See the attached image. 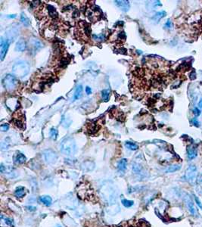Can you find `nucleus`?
<instances>
[{
    "label": "nucleus",
    "mask_w": 202,
    "mask_h": 227,
    "mask_svg": "<svg viewBox=\"0 0 202 227\" xmlns=\"http://www.w3.org/2000/svg\"><path fill=\"white\" fill-rule=\"evenodd\" d=\"M30 64L25 61H19L16 62L12 67L13 75L16 77L22 78L25 77L30 72Z\"/></svg>",
    "instance_id": "nucleus-1"
},
{
    "label": "nucleus",
    "mask_w": 202,
    "mask_h": 227,
    "mask_svg": "<svg viewBox=\"0 0 202 227\" xmlns=\"http://www.w3.org/2000/svg\"><path fill=\"white\" fill-rule=\"evenodd\" d=\"M60 149L63 154L66 155H73L76 152L75 141L71 137H67L64 139L61 143Z\"/></svg>",
    "instance_id": "nucleus-2"
},
{
    "label": "nucleus",
    "mask_w": 202,
    "mask_h": 227,
    "mask_svg": "<svg viewBox=\"0 0 202 227\" xmlns=\"http://www.w3.org/2000/svg\"><path fill=\"white\" fill-rule=\"evenodd\" d=\"M2 85L7 91L12 92L15 90L18 86V81L14 75L8 74L2 80Z\"/></svg>",
    "instance_id": "nucleus-3"
},
{
    "label": "nucleus",
    "mask_w": 202,
    "mask_h": 227,
    "mask_svg": "<svg viewBox=\"0 0 202 227\" xmlns=\"http://www.w3.org/2000/svg\"><path fill=\"white\" fill-rule=\"evenodd\" d=\"M184 180L188 182V183H194L197 179V169L195 165H189L185 170V174L183 176Z\"/></svg>",
    "instance_id": "nucleus-4"
},
{
    "label": "nucleus",
    "mask_w": 202,
    "mask_h": 227,
    "mask_svg": "<svg viewBox=\"0 0 202 227\" xmlns=\"http://www.w3.org/2000/svg\"><path fill=\"white\" fill-rule=\"evenodd\" d=\"M183 201L185 202V205H186V207L188 211H189V213L193 216H197L198 215L197 210L195 207V206H194V201H193L191 195L189 194H188V193H185L183 195Z\"/></svg>",
    "instance_id": "nucleus-5"
},
{
    "label": "nucleus",
    "mask_w": 202,
    "mask_h": 227,
    "mask_svg": "<svg viewBox=\"0 0 202 227\" xmlns=\"http://www.w3.org/2000/svg\"><path fill=\"white\" fill-rule=\"evenodd\" d=\"M44 159L48 164H54L58 160V155L55 152L51 150V149H47V150L43 152Z\"/></svg>",
    "instance_id": "nucleus-6"
},
{
    "label": "nucleus",
    "mask_w": 202,
    "mask_h": 227,
    "mask_svg": "<svg viewBox=\"0 0 202 227\" xmlns=\"http://www.w3.org/2000/svg\"><path fill=\"white\" fill-rule=\"evenodd\" d=\"M10 42L8 39H5L4 40L3 38L1 37V50H0V58H1V61H3L5 58V55H6L7 52H8V48H9Z\"/></svg>",
    "instance_id": "nucleus-7"
},
{
    "label": "nucleus",
    "mask_w": 202,
    "mask_h": 227,
    "mask_svg": "<svg viewBox=\"0 0 202 227\" xmlns=\"http://www.w3.org/2000/svg\"><path fill=\"white\" fill-rule=\"evenodd\" d=\"M197 151L194 146H189L187 147V157L189 160H193L197 157Z\"/></svg>",
    "instance_id": "nucleus-8"
},
{
    "label": "nucleus",
    "mask_w": 202,
    "mask_h": 227,
    "mask_svg": "<svg viewBox=\"0 0 202 227\" xmlns=\"http://www.w3.org/2000/svg\"><path fill=\"white\" fill-rule=\"evenodd\" d=\"M27 42L24 39H18L17 42H16L15 45V50L18 51V52H24L27 49Z\"/></svg>",
    "instance_id": "nucleus-9"
},
{
    "label": "nucleus",
    "mask_w": 202,
    "mask_h": 227,
    "mask_svg": "<svg viewBox=\"0 0 202 227\" xmlns=\"http://www.w3.org/2000/svg\"><path fill=\"white\" fill-rule=\"evenodd\" d=\"M115 3L123 11H127L130 9V2L128 1H115Z\"/></svg>",
    "instance_id": "nucleus-10"
},
{
    "label": "nucleus",
    "mask_w": 202,
    "mask_h": 227,
    "mask_svg": "<svg viewBox=\"0 0 202 227\" xmlns=\"http://www.w3.org/2000/svg\"><path fill=\"white\" fill-rule=\"evenodd\" d=\"M26 161H27V158H26L25 155H24V154L18 152V153L15 155V158H14V163H15L16 164H23L25 163Z\"/></svg>",
    "instance_id": "nucleus-11"
},
{
    "label": "nucleus",
    "mask_w": 202,
    "mask_h": 227,
    "mask_svg": "<svg viewBox=\"0 0 202 227\" xmlns=\"http://www.w3.org/2000/svg\"><path fill=\"white\" fill-rule=\"evenodd\" d=\"M30 45H31V46H32V47H33V49H34L35 51L39 50V49H41V48L42 47V42H41L39 40V39H35V38H33V39H30Z\"/></svg>",
    "instance_id": "nucleus-12"
},
{
    "label": "nucleus",
    "mask_w": 202,
    "mask_h": 227,
    "mask_svg": "<svg viewBox=\"0 0 202 227\" xmlns=\"http://www.w3.org/2000/svg\"><path fill=\"white\" fill-rule=\"evenodd\" d=\"M39 201L42 202L44 205L49 207V206L52 205V198L49 195H42L41 196V197H39Z\"/></svg>",
    "instance_id": "nucleus-13"
},
{
    "label": "nucleus",
    "mask_w": 202,
    "mask_h": 227,
    "mask_svg": "<svg viewBox=\"0 0 202 227\" xmlns=\"http://www.w3.org/2000/svg\"><path fill=\"white\" fill-rule=\"evenodd\" d=\"M83 86L82 85H79V86H77V89H76L75 90V93H74V96H73V99H72V101L73 102H74V101L77 100V99H80L82 96V94H83Z\"/></svg>",
    "instance_id": "nucleus-14"
},
{
    "label": "nucleus",
    "mask_w": 202,
    "mask_h": 227,
    "mask_svg": "<svg viewBox=\"0 0 202 227\" xmlns=\"http://www.w3.org/2000/svg\"><path fill=\"white\" fill-rule=\"evenodd\" d=\"M127 160L126 158H123L121 160H120L118 163V170L120 172H124L127 169Z\"/></svg>",
    "instance_id": "nucleus-15"
},
{
    "label": "nucleus",
    "mask_w": 202,
    "mask_h": 227,
    "mask_svg": "<svg viewBox=\"0 0 202 227\" xmlns=\"http://www.w3.org/2000/svg\"><path fill=\"white\" fill-rule=\"evenodd\" d=\"M133 170L136 174H138L139 176L144 175L143 173V167L139 164L134 163L133 164Z\"/></svg>",
    "instance_id": "nucleus-16"
},
{
    "label": "nucleus",
    "mask_w": 202,
    "mask_h": 227,
    "mask_svg": "<svg viewBox=\"0 0 202 227\" xmlns=\"http://www.w3.org/2000/svg\"><path fill=\"white\" fill-rule=\"evenodd\" d=\"M26 194V189L23 186H19L14 191V195L17 198H23Z\"/></svg>",
    "instance_id": "nucleus-17"
},
{
    "label": "nucleus",
    "mask_w": 202,
    "mask_h": 227,
    "mask_svg": "<svg viewBox=\"0 0 202 227\" xmlns=\"http://www.w3.org/2000/svg\"><path fill=\"white\" fill-rule=\"evenodd\" d=\"M181 169V165L180 164H173L170 166L167 167L166 170H165V172L166 173H174L176 171H178Z\"/></svg>",
    "instance_id": "nucleus-18"
},
{
    "label": "nucleus",
    "mask_w": 202,
    "mask_h": 227,
    "mask_svg": "<svg viewBox=\"0 0 202 227\" xmlns=\"http://www.w3.org/2000/svg\"><path fill=\"white\" fill-rule=\"evenodd\" d=\"M125 146L126 148H127V149L131 151H136L139 149V146L136 143H131V142H126Z\"/></svg>",
    "instance_id": "nucleus-19"
},
{
    "label": "nucleus",
    "mask_w": 202,
    "mask_h": 227,
    "mask_svg": "<svg viewBox=\"0 0 202 227\" xmlns=\"http://www.w3.org/2000/svg\"><path fill=\"white\" fill-rule=\"evenodd\" d=\"M165 15H166V12H165V11H159V12H157L156 14H155V16L153 17V20L156 22H158L161 19L163 18L164 17H165Z\"/></svg>",
    "instance_id": "nucleus-20"
},
{
    "label": "nucleus",
    "mask_w": 202,
    "mask_h": 227,
    "mask_svg": "<svg viewBox=\"0 0 202 227\" xmlns=\"http://www.w3.org/2000/svg\"><path fill=\"white\" fill-rule=\"evenodd\" d=\"M110 97V90L109 89H103L102 91V98L104 102H108Z\"/></svg>",
    "instance_id": "nucleus-21"
},
{
    "label": "nucleus",
    "mask_w": 202,
    "mask_h": 227,
    "mask_svg": "<svg viewBox=\"0 0 202 227\" xmlns=\"http://www.w3.org/2000/svg\"><path fill=\"white\" fill-rule=\"evenodd\" d=\"M20 20L23 23L24 26H29L30 25V20L27 17V16L24 13H21V15H20Z\"/></svg>",
    "instance_id": "nucleus-22"
},
{
    "label": "nucleus",
    "mask_w": 202,
    "mask_h": 227,
    "mask_svg": "<svg viewBox=\"0 0 202 227\" xmlns=\"http://www.w3.org/2000/svg\"><path fill=\"white\" fill-rule=\"evenodd\" d=\"M48 11H49V15L52 17H56L57 15H58V13H57L55 8L53 6H52V5H49L48 6Z\"/></svg>",
    "instance_id": "nucleus-23"
},
{
    "label": "nucleus",
    "mask_w": 202,
    "mask_h": 227,
    "mask_svg": "<svg viewBox=\"0 0 202 227\" xmlns=\"http://www.w3.org/2000/svg\"><path fill=\"white\" fill-rule=\"evenodd\" d=\"M58 130L56 128H52L50 130V136L51 138L53 140H56L57 138H58Z\"/></svg>",
    "instance_id": "nucleus-24"
},
{
    "label": "nucleus",
    "mask_w": 202,
    "mask_h": 227,
    "mask_svg": "<svg viewBox=\"0 0 202 227\" xmlns=\"http://www.w3.org/2000/svg\"><path fill=\"white\" fill-rule=\"evenodd\" d=\"M121 202H122V204L125 207H130L134 204V201H133L127 200V199H124Z\"/></svg>",
    "instance_id": "nucleus-25"
},
{
    "label": "nucleus",
    "mask_w": 202,
    "mask_h": 227,
    "mask_svg": "<svg viewBox=\"0 0 202 227\" xmlns=\"http://www.w3.org/2000/svg\"><path fill=\"white\" fill-rule=\"evenodd\" d=\"M5 222L6 225H8V226L10 227H14V222L13 219L11 218H8V217H5Z\"/></svg>",
    "instance_id": "nucleus-26"
},
{
    "label": "nucleus",
    "mask_w": 202,
    "mask_h": 227,
    "mask_svg": "<svg viewBox=\"0 0 202 227\" xmlns=\"http://www.w3.org/2000/svg\"><path fill=\"white\" fill-rule=\"evenodd\" d=\"M93 38L95 39V40L103 41L104 39H105V35H104V34H99V35L93 34Z\"/></svg>",
    "instance_id": "nucleus-27"
},
{
    "label": "nucleus",
    "mask_w": 202,
    "mask_h": 227,
    "mask_svg": "<svg viewBox=\"0 0 202 227\" xmlns=\"http://www.w3.org/2000/svg\"><path fill=\"white\" fill-rule=\"evenodd\" d=\"M91 164H93V162H91V161H86V162H84V163L83 164V170H86V168H87V167H89V170H93V169H92L91 167H89L91 166Z\"/></svg>",
    "instance_id": "nucleus-28"
},
{
    "label": "nucleus",
    "mask_w": 202,
    "mask_h": 227,
    "mask_svg": "<svg viewBox=\"0 0 202 227\" xmlns=\"http://www.w3.org/2000/svg\"><path fill=\"white\" fill-rule=\"evenodd\" d=\"M194 201H195V204L197 205V207H199V208L200 209V210H202V202L200 201V199L198 198V197L196 195L194 196Z\"/></svg>",
    "instance_id": "nucleus-29"
},
{
    "label": "nucleus",
    "mask_w": 202,
    "mask_h": 227,
    "mask_svg": "<svg viewBox=\"0 0 202 227\" xmlns=\"http://www.w3.org/2000/svg\"><path fill=\"white\" fill-rule=\"evenodd\" d=\"M193 114H194V115H195L196 117L199 116V115H200V110L198 108H194V109H193Z\"/></svg>",
    "instance_id": "nucleus-30"
},
{
    "label": "nucleus",
    "mask_w": 202,
    "mask_h": 227,
    "mask_svg": "<svg viewBox=\"0 0 202 227\" xmlns=\"http://www.w3.org/2000/svg\"><path fill=\"white\" fill-rule=\"evenodd\" d=\"M8 128H9V127H8V124H2V125H1V127H0V129H1V130H2V132L7 131V130H8Z\"/></svg>",
    "instance_id": "nucleus-31"
},
{
    "label": "nucleus",
    "mask_w": 202,
    "mask_h": 227,
    "mask_svg": "<svg viewBox=\"0 0 202 227\" xmlns=\"http://www.w3.org/2000/svg\"><path fill=\"white\" fill-rule=\"evenodd\" d=\"M191 124H193V125L195 126V127H199V122L196 118H193V119L191 121Z\"/></svg>",
    "instance_id": "nucleus-32"
},
{
    "label": "nucleus",
    "mask_w": 202,
    "mask_h": 227,
    "mask_svg": "<svg viewBox=\"0 0 202 227\" xmlns=\"http://www.w3.org/2000/svg\"><path fill=\"white\" fill-rule=\"evenodd\" d=\"M189 78H190V80H194V79L196 78V73H195V71H192L191 73H190V74H189Z\"/></svg>",
    "instance_id": "nucleus-33"
},
{
    "label": "nucleus",
    "mask_w": 202,
    "mask_h": 227,
    "mask_svg": "<svg viewBox=\"0 0 202 227\" xmlns=\"http://www.w3.org/2000/svg\"><path fill=\"white\" fill-rule=\"evenodd\" d=\"M165 27H167V28H170L171 27H172V22H171V20H167V21L166 22V24H165Z\"/></svg>",
    "instance_id": "nucleus-34"
},
{
    "label": "nucleus",
    "mask_w": 202,
    "mask_h": 227,
    "mask_svg": "<svg viewBox=\"0 0 202 227\" xmlns=\"http://www.w3.org/2000/svg\"><path fill=\"white\" fill-rule=\"evenodd\" d=\"M86 93L87 95H90L92 93V89L89 86H86Z\"/></svg>",
    "instance_id": "nucleus-35"
},
{
    "label": "nucleus",
    "mask_w": 202,
    "mask_h": 227,
    "mask_svg": "<svg viewBox=\"0 0 202 227\" xmlns=\"http://www.w3.org/2000/svg\"><path fill=\"white\" fill-rule=\"evenodd\" d=\"M197 183H198L202 184V173L200 174V175H199V176L197 177Z\"/></svg>",
    "instance_id": "nucleus-36"
},
{
    "label": "nucleus",
    "mask_w": 202,
    "mask_h": 227,
    "mask_svg": "<svg viewBox=\"0 0 202 227\" xmlns=\"http://www.w3.org/2000/svg\"><path fill=\"white\" fill-rule=\"evenodd\" d=\"M27 208L28 209V210H30V211H34V210H36V207H32V206H28V207H27Z\"/></svg>",
    "instance_id": "nucleus-37"
},
{
    "label": "nucleus",
    "mask_w": 202,
    "mask_h": 227,
    "mask_svg": "<svg viewBox=\"0 0 202 227\" xmlns=\"http://www.w3.org/2000/svg\"><path fill=\"white\" fill-rule=\"evenodd\" d=\"M198 108L200 110H202V99L198 102Z\"/></svg>",
    "instance_id": "nucleus-38"
},
{
    "label": "nucleus",
    "mask_w": 202,
    "mask_h": 227,
    "mask_svg": "<svg viewBox=\"0 0 202 227\" xmlns=\"http://www.w3.org/2000/svg\"><path fill=\"white\" fill-rule=\"evenodd\" d=\"M16 17L15 14H12V15H11V16H8V17H10V18H11V17L14 18V17Z\"/></svg>",
    "instance_id": "nucleus-39"
}]
</instances>
